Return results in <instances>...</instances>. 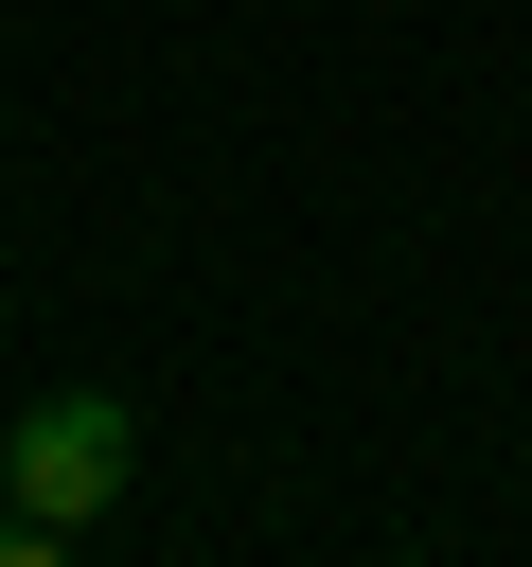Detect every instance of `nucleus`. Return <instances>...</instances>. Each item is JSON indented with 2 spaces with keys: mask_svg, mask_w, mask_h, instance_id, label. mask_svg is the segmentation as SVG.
Segmentation results:
<instances>
[{
  "mask_svg": "<svg viewBox=\"0 0 532 567\" xmlns=\"http://www.w3.org/2000/svg\"><path fill=\"white\" fill-rule=\"evenodd\" d=\"M0 478H18V514L71 549V532L142 478V408H124V390H35V408L0 425Z\"/></svg>",
  "mask_w": 532,
  "mask_h": 567,
  "instance_id": "nucleus-1",
  "label": "nucleus"
},
{
  "mask_svg": "<svg viewBox=\"0 0 532 567\" xmlns=\"http://www.w3.org/2000/svg\"><path fill=\"white\" fill-rule=\"evenodd\" d=\"M0 567H53V532L18 514V478H0Z\"/></svg>",
  "mask_w": 532,
  "mask_h": 567,
  "instance_id": "nucleus-2",
  "label": "nucleus"
}]
</instances>
